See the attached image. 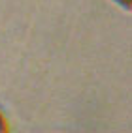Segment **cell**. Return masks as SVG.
Wrapping results in <instances>:
<instances>
[{
    "label": "cell",
    "mask_w": 132,
    "mask_h": 133,
    "mask_svg": "<svg viewBox=\"0 0 132 133\" xmlns=\"http://www.w3.org/2000/svg\"><path fill=\"white\" fill-rule=\"evenodd\" d=\"M0 133H10V126H8V120L2 112H0Z\"/></svg>",
    "instance_id": "cell-2"
},
{
    "label": "cell",
    "mask_w": 132,
    "mask_h": 133,
    "mask_svg": "<svg viewBox=\"0 0 132 133\" xmlns=\"http://www.w3.org/2000/svg\"><path fill=\"white\" fill-rule=\"evenodd\" d=\"M111 2L117 4L119 8H123V10H127V11L132 10V0H111Z\"/></svg>",
    "instance_id": "cell-1"
}]
</instances>
